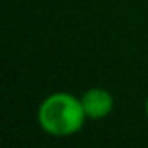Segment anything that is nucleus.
<instances>
[{"label":"nucleus","mask_w":148,"mask_h":148,"mask_svg":"<svg viewBox=\"0 0 148 148\" xmlns=\"http://www.w3.org/2000/svg\"><path fill=\"white\" fill-rule=\"evenodd\" d=\"M87 115L80 98L70 92H52L38 105L37 122L44 132L56 138L73 136L84 129Z\"/></svg>","instance_id":"obj_1"},{"label":"nucleus","mask_w":148,"mask_h":148,"mask_svg":"<svg viewBox=\"0 0 148 148\" xmlns=\"http://www.w3.org/2000/svg\"><path fill=\"white\" fill-rule=\"evenodd\" d=\"M80 101H82L87 119H92V120H101V119L108 117L113 110V96L110 91H106L103 87L87 89L80 96Z\"/></svg>","instance_id":"obj_2"},{"label":"nucleus","mask_w":148,"mask_h":148,"mask_svg":"<svg viewBox=\"0 0 148 148\" xmlns=\"http://www.w3.org/2000/svg\"><path fill=\"white\" fill-rule=\"evenodd\" d=\"M145 113H146V119H148V96H146V101H145Z\"/></svg>","instance_id":"obj_3"}]
</instances>
